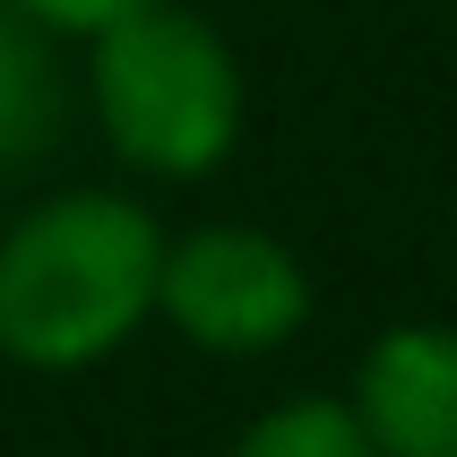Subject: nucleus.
Listing matches in <instances>:
<instances>
[{
  "label": "nucleus",
  "instance_id": "f257e3e1",
  "mask_svg": "<svg viewBox=\"0 0 457 457\" xmlns=\"http://www.w3.org/2000/svg\"><path fill=\"white\" fill-rule=\"evenodd\" d=\"M164 216L121 181H61L0 225V362L78 380L155 328Z\"/></svg>",
  "mask_w": 457,
  "mask_h": 457
},
{
  "label": "nucleus",
  "instance_id": "f03ea898",
  "mask_svg": "<svg viewBox=\"0 0 457 457\" xmlns=\"http://www.w3.org/2000/svg\"><path fill=\"white\" fill-rule=\"evenodd\" d=\"M78 112L129 181H207L242 147L251 78L225 26L181 0H147L78 35Z\"/></svg>",
  "mask_w": 457,
  "mask_h": 457
},
{
  "label": "nucleus",
  "instance_id": "7ed1b4c3",
  "mask_svg": "<svg viewBox=\"0 0 457 457\" xmlns=\"http://www.w3.org/2000/svg\"><path fill=\"white\" fill-rule=\"evenodd\" d=\"M155 328H173L207 362H259L285 354L311 328V268L285 233L251 216H207V225H164V268H155Z\"/></svg>",
  "mask_w": 457,
  "mask_h": 457
},
{
  "label": "nucleus",
  "instance_id": "20e7f679",
  "mask_svg": "<svg viewBox=\"0 0 457 457\" xmlns=\"http://www.w3.org/2000/svg\"><path fill=\"white\" fill-rule=\"evenodd\" d=\"M345 406L380 457H457V328L388 320L354 354Z\"/></svg>",
  "mask_w": 457,
  "mask_h": 457
},
{
  "label": "nucleus",
  "instance_id": "39448f33",
  "mask_svg": "<svg viewBox=\"0 0 457 457\" xmlns=\"http://www.w3.org/2000/svg\"><path fill=\"white\" fill-rule=\"evenodd\" d=\"M78 121V44L0 9V181L35 173Z\"/></svg>",
  "mask_w": 457,
  "mask_h": 457
},
{
  "label": "nucleus",
  "instance_id": "423d86ee",
  "mask_svg": "<svg viewBox=\"0 0 457 457\" xmlns=\"http://www.w3.org/2000/svg\"><path fill=\"white\" fill-rule=\"evenodd\" d=\"M225 457H380L362 440L354 406L328 397V388H303V397H277V406H259L242 432H233Z\"/></svg>",
  "mask_w": 457,
  "mask_h": 457
},
{
  "label": "nucleus",
  "instance_id": "0eeeda50",
  "mask_svg": "<svg viewBox=\"0 0 457 457\" xmlns=\"http://www.w3.org/2000/svg\"><path fill=\"white\" fill-rule=\"evenodd\" d=\"M0 9H18V18L52 26L61 44H78V35H96L104 18H121V9H147V0H0Z\"/></svg>",
  "mask_w": 457,
  "mask_h": 457
}]
</instances>
